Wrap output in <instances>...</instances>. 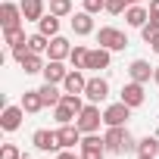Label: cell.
<instances>
[{"label":"cell","mask_w":159,"mask_h":159,"mask_svg":"<svg viewBox=\"0 0 159 159\" xmlns=\"http://www.w3.org/2000/svg\"><path fill=\"white\" fill-rule=\"evenodd\" d=\"M103 140H106V150L109 153H131V150H137V140L131 137V131L125 125H112L103 134Z\"/></svg>","instance_id":"6da1fadb"},{"label":"cell","mask_w":159,"mask_h":159,"mask_svg":"<svg viewBox=\"0 0 159 159\" xmlns=\"http://www.w3.org/2000/svg\"><path fill=\"white\" fill-rule=\"evenodd\" d=\"M100 122H103V112H100L97 103H88L81 112H78V119H75V125L81 128V134H97Z\"/></svg>","instance_id":"7a4b0ae2"},{"label":"cell","mask_w":159,"mask_h":159,"mask_svg":"<svg viewBox=\"0 0 159 159\" xmlns=\"http://www.w3.org/2000/svg\"><path fill=\"white\" fill-rule=\"evenodd\" d=\"M97 44L106 47V50H125L128 47V34L119 31V28H112V25H106V28L97 31Z\"/></svg>","instance_id":"3957f363"},{"label":"cell","mask_w":159,"mask_h":159,"mask_svg":"<svg viewBox=\"0 0 159 159\" xmlns=\"http://www.w3.org/2000/svg\"><path fill=\"white\" fill-rule=\"evenodd\" d=\"M78 147H81V159H103L106 156V140L97 134H84Z\"/></svg>","instance_id":"277c9868"},{"label":"cell","mask_w":159,"mask_h":159,"mask_svg":"<svg viewBox=\"0 0 159 159\" xmlns=\"http://www.w3.org/2000/svg\"><path fill=\"white\" fill-rule=\"evenodd\" d=\"M128 119H131V106L122 103V100L103 109V122H106V128H112V125H125Z\"/></svg>","instance_id":"5b68a950"},{"label":"cell","mask_w":159,"mask_h":159,"mask_svg":"<svg viewBox=\"0 0 159 159\" xmlns=\"http://www.w3.org/2000/svg\"><path fill=\"white\" fill-rule=\"evenodd\" d=\"M84 97L91 100V103H103L106 97H109V81L106 78H88V88H84Z\"/></svg>","instance_id":"8992f818"},{"label":"cell","mask_w":159,"mask_h":159,"mask_svg":"<svg viewBox=\"0 0 159 159\" xmlns=\"http://www.w3.org/2000/svg\"><path fill=\"white\" fill-rule=\"evenodd\" d=\"M25 16H22V7H16V3H0V25H3V31L7 28H19V22H22Z\"/></svg>","instance_id":"52a82bcc"},{"label":"cell","mask_w":159,"mask_h":159,"mask_svg":"<svg viewBox=\"0 0 159 159\" xmlns=\"http://www.w3.org/2000/svg\"><path fill=\"white\" fill-rule=\"evenodd\" d=\"M31 143H34L38 150L50 153V150H56V147H59V137H56V131H47V128H38V131L31 134Z\"/></svg>","instance_id":"ba28073f"},{"label":"cell","mask_w":159,"mask_h":159,"mask_svg":"<svg viewBox=\"0 0 159 159\" xmlns=\"http://www.w3.org/2000/svg\"><path fill=\"white\" fill-rule=\"evenodd\" d=\"M72 31H75L78 38H88V34H94V16H91L88 10L75 13V16H72Z\"/></svg>","instance_id":"9c48e42d"},{"label":"cell","mask_w":159,"mask_h":159,"mask_svg":"<svg viewBox=\"0 0 159 159\" xmlns=\"http://www.w3.org/2000/svg\"><path fill=\"white\" fill-rule=\"evenodd\" d=\"M153 69H156V66H150L147 59H134V62L128 66V75H131V81L147 84V81H153Z\"/></svg>","instance_id":"30bf717a"},{"label":"cell","mask_w":159,"mask_h":159,"mask_svg":"<svg viewBox=\"0 0 159 159\" xmlns=\"http://www.w3.org/2000/svg\"><path fill=\"white\" fill-rule=\"evenodd\" d=\"M122 103H128L131 109H137V106L143 103V84H140V81H128V84L122 88Z\"/></svg>","instance_id":"8fae6325"},{"label":"cell","mask_w":159,"mask_h":159,"mask_svg":"<svg viewBox=\"0 0 159 159\" xmlns=\"http://www.w3.org/2000/svg\"><path fill=\"white\" fill-rule=\"evenodd\" d=\"M66 75H69V69L62 66V59H50L44 66V81H50V84H62Z\"/></svg>","instance_id":"7c38bea8"},{"label":"cell","mask_w":159,"mask_h":159,"mask_svg":"<svg viewBox=\"0 0 159 159\" xmlns=\"http://www.w3.org/2000/svg\"><path fill=\"white\" fill-rule=\"evenodd\" d=\"M56 137H59V147L62 150H72L75 143H81V128H78V125H62L56 131Z\"/></svg>","instance_id":"4fadbf2b"},{"label":"cell","mask_w":159,"mask_h":159,"mask_svg":"<svg viewBox=\"0 0 159 159\" xmlns=\"http://www.w3.org/2000/svg\"><path fill=\"white\" fill-rule=\"evenodd\" d=\"M22 116H25L22 103H19V106H7L3 116H0V125H3V131H16V128L22 125Z\"/></svg>","instance_id":"5bb4252c"},{"label":"cell","mask_w":159,"mask_h":159,"mask_svg":"<svg viewBox=\"0 0 159 159\" xmlns=\"http://www.w3.org/2000/svg\"><path fill=\"white\" fill-rule=\"evenodd\" d=\"M62 88H66V94H84V88H88V78L81 75V69H72V72L66 75Z\"/></svg>","instance_id":"9a60e30c"},{"label":"cell","mask_w":159,"mask_h":159,"mask_svg":"<svg viewBox=\"0 0 159 159\" xmlns=\"http://www.w3.org/2000/svg\"><path fill=\"white\" fill-rule=\"evenodd\" d=\"M125 22H128L131 28H143V25L150 22V10H143L140 3H134V7L125 10Z\"/></svg>","instance_id":"2e32d148"},{"label":"cell","mask_w":159,"mask_h":159,"mask_svg":"<svg viewBox=\"0 0 159 159\" xmlns=\"http://www.w3.org/2000/svg\"><path fill=\"white\" fill-rule=\"evenodd\" d=\"M22 16L25 22H41L44 19V0H22Z\"/></svg>","instance_id":"e0dca14e"},{"label":"cell","mask_w":159,"mask_h":159,"mask_svg":"<svg viewBox=\"0 0 159 159\" xmlns=\"http://www.w3.org/2000/svg\"><path fill=\"white\" fill-rule=\"evenodd\" d=\"M112 50H106V47H97V50H91V56H88V69H94V72H100V69H109V56Z\"/></svg>","instance_id":"ac0fdd59"},{"label":"cell","mask_w":159,"mask_h":159,"mask_svg":"<svg viewBox=\"0 0 159 159\" xmlns=\"http://www.w3.org/2000/svg\"><path fill=\"white\" fill-rule=\"evenodd\" d=\"M47 53H50V59H66L69 53H72V44L66 41V38H50V47H47Z\"/></svg>","instance_id":"d6986e66"},{"label":"cell","mask_w":159,"mask_h":159,"mask_svg":"<svg viewBox=\"0 0 159 159\" xmlns=\"http://www.w3.org/2000/svg\"><path fill=\"white\" fill-rule=\"evenodd\" d=\"M47 103H44V97H41V91H25V97H22V109L25 112H41Z\"/></svg>","instance_id":"ffe728a7"},{"label":"cell","mask_w":159,"mask_h":159,"mask_svg":"<svg viewBox=\"0 0 159 159\" xmlns=\"http://www.w3.org/2000/svg\"><path fill=\"white\" fill-rule=\"evenodd\" d=\"M38 31H41V34H47V38H56V34H59V16L47 13V16L38 22Z\"/></svg>","instance_id":"44dd1931"},{"label":"cell","mask_w":159,"mask_h":159,"mask_svg":"<svg viewBox=\"0 0 159 159\" xmlns=\"http://www.w3.org/2000/svg\"><path fill=\"white\" fill-rule=\"evenodd\" d=\"M88 56H91V50H88V47L75 44V47H72V53H69V59H72V69H88Z\"/></svg>","instance_id":"7402d4cb"},{"label":"cell","mask_w":159,"mask_h":159,"mask_svg":"<svg viewBox=\"0 0 159 159\" xmlns=\"http://www.w3.org/2000/svg\"><path fill=\"white\" fill-rule=\"evenodd\" d=\"M38 91H41V97H44V103H47V106H59V100H62V94L56 91V84H50V81H44V84H41Z\"/></svg>","instance_id":"603a6c76"},{"label":"cell","mask_w":159,"mask_h":159,"mask_svg":"<svg viewBox=\"0 0 159 159\" xmlns=\"http://www.w3.org/2000/svg\"><path fill=\"white\" fill-rule=\"evenodd\" d=\"M53 116H56V122H59V125H72V122L78 119V112H75L69 103H59V106H53Z\"/></svg>","instance_id":"cb8c5ba5"},{"label":"cell","mask_w":159,"mask_h":159,"mask_svg":"<svg viewBox=\"0 0 159 159\" xmlns=\"http://www.w3.org/2000/svg\"><path fill=\"white\" fill-rule=\"evenodd\" d=\"M44 59H41V53H28L25 56V62H22V69H25V75H38V72H44Z\"/></svg>","instance_id":"d4e9b609"},{"label":"cell","mask_w":159,"mask_h":159,"mask_svg":"<svg viewBox=\"0 0 159 159\" xmlns=\"http://www.w3.org/2000/svg\"><path fill=\"white\" fill-rule=\"evenodd\" d=\"M159 153V140L156 137H140L137 140V156H156Z\"/></svg>","instance_id":"484cf974"},{"label":"cell","mask_w":159,"mask_h":159,"mask_svg":"<svg viewBox=\"0 0 159 159\" xmlns=\"http://www.w3.org/2000/svg\"><path fill=\"white\" fill-rule=\"evenodd\" d=\"M47 47H50V38H47V34L38 31V34L28 38V50H31V53H47Z\"/></svg>","instance_id":"4316f807"},{"label":"cell","mask_w":159,"mask_h":159,"mask_svg":"<svg viewBox=\"0 0 159 159\" xmlns=\"http://www.w3.org/2000/svg\"><path fill=\"white\" fill-rule=\"evenodd\" d=\"M3 41H7L10 47H19V44H25L28 38H25V31H22V28H7V31H3Z\"/></svg>","instance_id":"83f0119b"},{"label":"cell","mask_w":159,"mask_h":159,"mask_svg":"<svg viewBox=\"0 0 159 159\" xmlns=\"http://www.w3.org/2000/svg\"><path fill=\"white\" fill-rule=\"evenodd\" d=\"M50 13L53 16H72V0H50Z\"/></svg>","instance_id":"f1b7e54d"},{"label":"cell","mask_w":159,"mask_h":159,"mask_svg":"<svg viewBox=\"0 0 159 159\" xmlns=\"http://www.w3.org/2000/svg\"><path fill=\"white\" fill-rule=\"evenodd\" d=\"M140 38H143L147 44H153V41L159 38V22H156V19H150V22H147V25L140 28Z\"/></svg>","instance_id":"f546056e"},{"label":"cell","mask_w":159,"mask_h":159,"mask_svg":"<svg viewBox=\"0 0 159 159\" xmlns=\"http://www.w3.org/2000/svg\"><path fill=\"white\" fill-rule=\"evenodd\" d=\"M131 3L128 0H106V13H112V16H119V13H125Z\"/></svg>","instance_id":"4dcf8cb0"},{"label":"cell","mask_w":159,"mask_h":159,"mask_svg":"<svg viewBox=\"0 0 159 159\" xmlns=\"http://www.w3.org/2000/svg\"><path fill=\"white\" fill-rule=\"evenodd\" d=\"M0 159H22V153H19L16 143H3L0 147Z\"/></svg>","instance_id":"1f68e13d"},{"label":"cell","mask_w":159,"mask_h":159,"mask_svg":"<svg viewBox=\"0 0 159 159\" xmlns=\"http://www.w3.org/2000/svg\"><path fill=\"white\" fill-rule=\"evenodd\" d=\"M28 53H31V50H28V41H25V44H19V47H13V59H16L19 66L25 62V56H28Z\"/></svg>","instance_id":"d6a6232c"},{"label":"cell","mask_w":159,"mask_h":159,"mask_svg":"<svg viewBox=\"0 0 159 159\" xmlns=\"http://www.w3.org/2000/svg\"><path fill=\"white\" fill-rule=\"evenodd\" d=\"M84 10L94 16V13H100V10H106V0H84Z\"/></svg>","instance_id":"836d02e7"},{"label":"cell","mask_w":159,"mask_h":159,"mask_svg":"<svg viewBox=\"0 0 159 159\" xmlns=\"http://www.w3.org/2000/svg\"><path fill=\"white\" fill-rule=\"evenodd\" d=\"M150 19L159 22V0H150Z\"/></svg>","instance_id":"e575fe53"},{"label":"cell","mask_w":159,"mask_h":159,"mask_svg":"<svg viewBox=\"0 0 159 159\" xmlns=\"http://www.w3.org/2000/svg\"><path fill=\"white\" fill-rule=\"evenodd\" d=\"M59 159H81V156H75L72 150H62V153H59Z\"/></svg>","instance_id":"d590c367"},{"label":"cell","mask_w":159,"mask_h":159,"mask_svg":"<svg viewBox=\"0 0 159 159\" xmlns=\"http://www.w3.org/2000/svg\"><path fill=\"white\" fill-rule=\"evenodd\" d=\"M153 81H156V84H159V66H156V69H153Z\"/></svg>","instance_id":"8d00e7d4"},{"label":"cell","mask_w":159,"mask_h":159,"mask_svg":"<svg viewBox=\"0 0 159 159\" xmlns=\"http://www.w3.org/2000/svg\"><path fill=\"white\" fill-rule=\"evenodd\" d=\"M153 53H159V38H156V41H153Z\"/></svg>","instance_id":"74e56055"},{"label":"cell","mask_w":159,"mask_h":159,"mask_svg":"<svg viewBox=\"0 0 159 159\" xmlns=\"http://www.w3.org/2000/svg\"><path fill=\"white\" fill-rule=\"evenodd\" d=\"M137 159H156V156H137Z\"/></svg>","instance_id":"f35d334b"},{"label":"cell","mask_w":159,"mask_h":159,"mask_svg":"<svg viewBox=\"0 0 159 159\" xmlns=\"http://www.w3.org/2000/svg\"><path fill=\"white\" fill-rule=\"evenodd\" d=\"M128 3H131V7H134V3H140V0H128Z\"/></svg>","instance_id":"ab89813d"},{"label":"cell","mask_w":159,"mask_h":159,"mask_svg":"<svg viewBox=\"0 0 159 159\" xmlns=\"http://www.w3.org/2000/svg\"><path fill=\"white\" fill-rule=\"evenodd\" d=\"M22 159H28V156H22Z\"/></svg>","instance_id":"60d3db41"}]
</instances>
